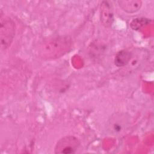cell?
Segmentation results:
<instances>
[{
    "label": "cell",
    "mask_w": 154,
    "mask_h": 154,
    "mask_svg": "<svg viewBox=\"0 0 154 154\" xmlns=\"http://www.w3.org/2000/svg\"><path fill=\"white\" fill-rule=\"evenodd\" d=\"M72 45V38L69 35L49 37L43 40L39 45L38 54L46 60L58 58L68 52Z\"/></svg>",
    "instance_id": "obj_1"
},
{
    "label": "cell",
    "mask_w": 154,
    "mask_h": 154,
    "mask_svg": "<svg viewBox=\"0 0 154 154\" xmlns=\"http://www.w3.org/2000/svg\"><path fill=\"white\" fill-rule=\"evenodd\" d=\"M0 39L2 49H7L10 47L15 35L16 25L10 17L1 13L0 17Z\"/></svg>",
    "instance_id": "obj_2"
},
{
    "label": "cell",
    "mask_w": 154,
    "mask_h": 154,
    "mask_svg": "<svg viewBox=\"0 0 154 154\" xmlns=\"http://www.w3.org/2000/svg\"><path fill=\"white\" fill-rule=\"evenodd\" d=\"M80 145L78 138L72 135L65 136L57 143L54 152L57 154H70L75 153Z\"/></svg>",
    "instance_id": "obj_3"
},
{
    "label": "cell",
    "mask_w": 154,
    "mask_h": 154,
    "mask_svg": "<svg viewBox=\"0 0 154 154\" xmlns=\"http://www.w3.org/2000/svg\"><path fill=\"white\" fill-rule=\"evenodd\" d=\"M100 20L105 28H110L114 22V14L112 6L108 1L102 2L100 7Z\"/></svg>",
    "instance_id": "obj_4"
},
{
    "label": "cell",
    "mask_w": 154,
    "mask_h": 154,
    "mask_svg": "<svg viewBox=\"0 0 154 154\" xmlns=\"http://www.w3.org/2000/svg\"><path fill=\"white\" fill-rule=\"evenodd\" d=\"M108 126L114 133H119L129 124V118L122 113L112 115L109 120Z\"/></svg>",
    "instance_id": "obj_5"
},
{
    "label": "cell",
    "mask_w": 154,
    "mask_h": 154,
    "mask_svg": "<svg viewBox=\"0 0 154 154\" xmlns=\"http://www.w3.org/2000/svg\"><path fill=\"white\" fill-rule=\"evenodd\" d=\"M117 2L120 8L128 13H135L138 11L142 6L141 0H119Z\"/></svg>",
    "instance_id": "obj_6"
},
{
    "label": "cell",
    "mask_w": 154,
    "mask_h": 154,
    "mask_svg": "<svg viewBox=\"0 0 154 154\" xmlns=\"http://www.w3.org/2000/svg\"><path fill=\"white\" fill-rule=\"evenodd\" d=\"M131 57L132 55L129 51L125 49L121 50L115 56L114 64L117 67H123L128 64Z\"/></svg>",
    "instance_id": "obj_7"
},
{
    "label": "cell",
    "mask_w": 154,
    "mask_h": 154,
    "mask_svg": "<svg viewBox=\"0 0 154 154\" xmlns=\"http://www.w3.org/2000/svg\"><path fill=\"white\" fill-rule=\"evenodd\" d=\"M150 22V19L144 17H138L133 19L130 23V26L134 30H139L149 24Z\"/></svg>",
    "instance_id": "obj_8"
}]
</instances>
